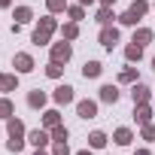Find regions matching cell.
<instances>
[{
	"label": "cell",
	"instance_id": "cell-1",
	"mask_svg": "<svg viewBox=\"0 0 155 155\" xmlns=\"http://www.w3.org/2000/svg\"><path fill=\"white\" fill-rule=\"evenodd\" d=\"M52 31H55V18H52V15L40 18V25H37V31H34V43H37V46H46L49 37H52Z\"/></svg>",
	"mask_w": 155,
	"mask_h": 155
},
{
	"label": "cell",
	"instance_id": "cell-26",
	"mask_svg": "<svg viewBox=\"0 0 155 155\" xmlns=\"http://www.w3.org/2000/svg\"><path fill=\"white\" fill-rule=\"evenodd\" d=\"M0 119H12V104L3 97V101H0Z\"/></svg>",
	"mask_w": 155,
	"mask_h": 155
},
{
	"label": "cell",
	"instance_id": "cell-25",
	"mask_svg": "<svg viewBox=\"0 0 155 155\" xmlns=\"http://www.w3.org/2000/svg\"><path fill=\"white\" fill-rule=\"evenodd\" d=\"M15 85H18L15 76H3V85H0V91H15Z\"/></svg>",
	"mask_w": 155,
	"mask_h": 155
},
{
	"label": "cell",
	"instance_id": "cell-31",
	"mask_svg": "<svg viewBox=\"0 0 155 155\" xmlns=\"http://www.w3.org/2000/svg\"><path fill=\"white\" fill-rule=\"evenodd\" d=\"M82 15H85V9H82V6H70V18H73V21H79Z\"/></svg>",
	"mask_w": 155,
	"mask_h": 155
},
{
	"label": "cell",
	"instance_id": "cell-35",
	"mask_svg": "<svg viewBox=\"0 0 155 155\" xmlns=\"http://www.w3.org/2000/svg\"><path fill=\"white\" fill-rule=\"evenodd\" d=\"M137 155H149V149H137Z\"/></svg>",
	"mask_w": 155,
	"mask_h": 155
},
{
	"label": "cell",
	"instance_id": "cell-4",
	"mask_svg": "<svg viewBox=\"0 0 155 155\" xmlns=\"http://www.w3.org/2000/svg\"><path fill=\"white\" fill-rule=\"evenodd\" d=\"M116 43H119V31L110 28V25H104V31H101V46H104V49H113Z\"/></svg>",
	"mask_w": 155,
	"mask_h": 155
},
{
	"label": "cell",
	"instance_id": "cell-14",
	"mask_svg": "<svg viewBox=\"0 0 155 155\" xmlns=\"http://www.w3.org/2000/svg\"><path fill=\"white\" fill-rule=\"evenodd\" d=\"M128 12H131V15H137V18H143V15L149 12V3H146V0H134Z\"/></svg>",
	"mask_w": 155,
	"mask_h": 155
},
{
	"label": "cell",
	"instance_id": "cell-34",
	"mask_svg": "<svg viewBox=\"0 0 155 155\" xmlns=\"http://www.w3.org/2000/svg\"><path fill=\"white\" fill-rule=\"evenodd\" d=\"M101 3H104V6H113V3H116V0H101Z\"/></svg>",
	"mask_w": 155,
	"mask_h": 155
},
{
	"label": "cell",
	"instance_id": "cell-9",
	"mask_svg": "<svg viewBox=\"0 0 155 155\" xmlns=\"http://www.w3.org/2000/svg\"><path fill=\"white\" fill-rule=\"evenodd\" d=\"M9 140H25V125H21V119H9Z\"/></svg>",
	"mask_w": 155,
	"mask_h": 155
},
{
	"label": "cell",
	"instance_id": "cell-30",
	"mask_svg": "<svg viewBox=\"0 0 155 155\" xmlns=\"http://www.w3.org/2000/svg\"><path fill=\"white\" fill-rule=\"evenodd\" d=\"M119 21H122V25H137L140 18H137V15H131V12H122V15H119Z\"/></svg>",
	"mask_w": 155,
	"mask_h": 155
},
{
	"label": "cell",
	"instance_id": "cell-11",
	"mask_svg": "<svg viewBox=\"0 0 155 155\" xmlns=\"http://www.w3.org/2000/svg\"><path fill=\"white\" fill-rule=\"evenodd\" d=\"M101 101H104V104H116V101H119V88H116V85H104V88H101Z\"/></svg>",
	"mask_w": 155,
	"mask_h": 155
},
{
	"label": "cell",
	"instance_id": "cell-22",
	"mask_svg": "<svg viewBox=\"0 0 155 155\" xmlns=\"http://www.w3.org/2000/svg\"><path fill=\"white\" fill-rule=\"evenodd\" d=\"M61 34H64V40H76L79 28H76V21H70V25H64V28H61Z\"/></svg>",
	"mask_w": 155,
	"mask_h": 155
},
{
	"label": "cell",
	"instance_id": "cell-28",
	"mask_svg": "<svg viewBox=\"0 0 155 155\" xmlns=\"http://www.w3.org/2000/svg\"><path fill=\"white\" fill-rule=\"evenodd\" d=\"M46 76H52V79H58V76H61V64H58V61H52V64L46 67Z\"/></svg>",
	"mask_w": 155,
	"mask_h": 155
},
{
	"label": "cell",
	"instance_id": "cell-32",
	"mask_svg": "<svg viewBox=\"0 0 155 155\" xmlns=\"http://www.w3.org/2000/svg\"><path fill=\"white\" fill-rule=\"evenodd\" d=\"M6 146H9V152H21V146H25V140H9Z\"/></svg>",
	"mask_w": 155,
	"mask_h": 155
},
{
	"label": "cell",
	"instance_id": "cell-10",
	"mask_svg": "<svg viewBox=\"0 0 155 155\" xmlns=\"http://www.w3.org/2000/svg\"><path fill=\"white\" fill-rule=\"evenodd\" d=\"M101 61H85V67H82V76H85V79H97V76H101Z\"/></svg>",
	"mask_w": 155,
	"mask_h": 155
},
{
	"label": "cell",
	"instance_id": "cell-33",
	"mask_svg": "<svg viewBox=\"0 0 155 155\" xmlns=\"http://www.w3.org/2000/svg\"><path fill=\"white\" fill-rule=\"evenodd\" d=\"M143 137H146V140H155V128H152V125H143Z\"/></svg>",
	"mask_w": 155,
	"mask_h": 155
},
{
	"label": "cell",
	"instance_id": "cell-3",
	"mask_svg": "<svg viewBox=\"0 0 155 155\" xmlns=\"http://www.w3.org/2000/svg\"><path fill=\"white\" fill-rule=\"evenodd\" d=\"M12 67H15L18 73H31V70H34V58H31L28 52H18V55L12 58Z\"/></svg>",
	"mask_w": 155,
	"mask_h": 155
},
{
	"label": "cell",
	"instance_id": "cell-17",
	"mask_svg": "<svg viewBox=\"0 0 155 155\" xmlns=\"http://www.w3.org/2000/svg\"><path fill=\"white\" fill-rule=\"evenodd\" d=\"M149 40H152V31H149V28H140V31H134V43H137V46H146Z\"/></svg>",
	"mask_w": 155,
	"mask_h": 155
},
{
	"label": "cell",
	"instance_id": "cell-5",
	"mask_svg": "<svg viewBox=\"0 0 155 155\" xmlns=\"http://www.w3.org/2000/svg\"><path fill=\"white\" fill-rule=\"evenodd\" d=\"M76 113H79V119H94L97 116V104L94 101H79L76 104Z\"/></svg>",
	"mask_w": 155,
	"mask_h": 155
},
{
	"label": "cell",
	"instance_id": "cell-2",
	"mask_svg": "<svg viewBox=\"0 0 155 155\" xmlns=\"http://www.w3.org/2000/svg\"><path fill=\"white\" fill-rule=\"evenodd\" d=\"M70 55H73L70 43H55V46H52V61H58V64H67V61H70Z\"/></svg>",
	"mask_w": 155,
	"mask_h": 155
},
{
	"label": "cell",
	"instance_id": "cell-27",
	"mask_svg": "<svg viewBox=\"0 0 155 155\" xmlns=\"http://www.w3.org/2000/svg\"><path fill=\"white\" fill-rule=\"evenodd\" d=\"M52 155H70V149H67V140H55V149H52Z\"/></svg>",
	"mask_w": 155,
	"mask_h": 155
},
{
	"label": "cell",
	"instance_id": "cell-23",
	"mask_svg": "<svg viewBox=\"0 0 155 155\" xmlns=\"http://www.w3.org/2000/svg\"><path fill=\"white\" fill-rule=\"evenodd\" d=\"M113 18H116V15H113V9H110V6H101V12H97V21H101V25H110Z\"/></svg>",
	"mask_w": 155,
	"mask_h": 155
},
{
	"label": "cell",
	"instance_id": "cell-24",
	"mask_svg": "<svg viewBox=\"0 0 155 155\" xmlns=\"http://www.w3.org/2000/svg\"><path fill=\"white\" fill-rule=\"evenodd\" d=\"M49 134H52V140H67V128H64V125H55V128H49Z\"/></svg>",
	"mask_w": 155,
	"mask_h": 155
},
{
	"label": "cell",
	"instance_id": "cell-36",
	"mask_svg": "<svg viewBox=\"0 0 155 155\" xmlns=\"http://www.w3.org/2000/svg\"><path fill=\"white\" fill-rule=\"evenodd\" d=\"M34 155H49V152H43V149H40V146H37V152H34Z\"/></svg>",
	"mask_w": 155,
	"mask_h": 155
},
{
	"label": "cell",
	"instance_id": "cell-15",
	"mask_svg": "<svg viewBox=\"0 0 155 155\" xmlns=\"http://www.w3.org/2000/svg\"><path fill=\"white\" fill-rule=\"evenodd\" d=\"M43 125H46V131H49V128H55V125H61V116H58V110H49V113H43Z\"/></svg>",
	"mask_w": 155,
	"mask_h": 155
},
{
	"label": "cell",
	"instance_id": "cell-37",
	"mask_svg": "<svg viewBox=\"0 0 155 155\" xmlns=\"http://www.w3.org/2000/svg\"><path fill=\"white\" fill-rule=\"evenodd\" d=\"M9 3H12V0H0V6H9Z\"/></svg>",
	"mask_w": 155,
	"mask_h": 155
},
{
	"label": "cell",
	"instance_id": "cell-21",
	"mask_svg": "<svg viewBox=\"0 0 155 155\" xmlns=\"http://www.w3.org/2000/svg\"><path fill=\"white\" fill-rule=\"evenodd\" d=\"M134 79H137V67H125L119 73V82H134Z\"/></svg>",
	"mask_w": 155,
	"mask_h": 155
},
{
	"label": "cell",
	"instance_id": "cell-19",
	"mask_svg": "<svg viewBox=\"0 0 155 155\" xmlns=\"http://www.w3.org/2000/svg\"><path fill=\"white\" fill-rule=\"evenodd\" d=\"M125 58H128V61H140V58H143V46H137V43L128 46V49H125Z\"/></svg>",
	"mask_w": 155,
	"mask_h": 155
},
{
	"label": "cell",
	"instance_id": "cell-8",
	"mask_svg": "<svg viewBox=\"0 0 155 155\" xmlns=\"http://www.w3.org/2000/svg\"><path fill=\"white\" fill-rule=\"evenodd\" d=\"M134 116H137L140 125H149V122H152V110H149L146 104H134Z\"/></svg>",
	"mask_w": 155,
	"mask_h": 155
},
{
	"label": "cell",
	"instance_id": "cell-16",
	"mask_svg": "<svg viewBox=\"0 0 155 155\" xmlns=\"http://www.w3.org/2000/svg\"><path fill=\"white\" fill-rule=\"evenodd\" d=\"M131 137H134V134H131V128H119V131L113 134V140H116L119 146H128V143H131Z\"/></svg>",
	"mask_w": 155,
	"mask_h": 155
},
{
	"label": "cell",
	"instance_id": "cell-40",
	"mask_svg": "<svg viewBox=\"0 0 155 155\" xmlns=\"http://www.w3.org/2000/svg\"><path fill=\"white\" fill-rule=\"evenodd\" d=\"M0 85H3V73H0Z\"/></svg>",
	"mask_w": 155,
	"mask_h": 155
},
{
	"label": "cell",
	"instance_id": "cell-39",
	"mask_svg": "<svg viewBox=\"0 0 155 155\" xmlns=\"http://www.w3.org/2000/svg\"><path fill=\"white\" fill-rule=\"evenodd\" d=\"M79 3H82V6H85V3H94V0H79Z\"/></svg>",
	"mask_w": 155,
	"mask_h": 155
},
{
	"label": "cell",
	"instance_id": "cell-6",
	"mask_svg": "<svg viewBox=\"0 0 155 155\" xmlns=\"http://www.w3.org/2000/svg\"><path fill=\"white\" fill-rule=\"evenodd\" d=\"M28 140H31L34 146H46V143L52 140V134H49L46 128H37V131H31V134H28Z\"/></svg>",
	"mask_w": 155,
	"mask_h": 155
},
{
	"label": "cell",
	"instance_id": "cell-13",
	"mask_svg": "<svg viewBox=\"0 0 155 155\" xmlns=\"http://www.w3.org/2000/svg\"><path fill=\"white\" fill-rule=\"evenodd\" d=\"M28 107H34V110H40V107H46V94L37 88V91H31L28 94Z\"/></svg>",
	"mask_w": 155,
	"mask_h": 155
},
{
	"label": "cell",
	"instance_id": "cell-38",
	"mask_svg": "<svg viewBox=\"0 0 155 155\" xmlns=\"http://www.w3.org/2000/svg\"><path fill=\"white\" fill-rule=\"evenodd\" d=\"M76 155H91V152H88V149H82V152H76Z\"/></svg>",
	"mask_w": 155,
	"mask_h": 155
},
{
	"label": "cell",
	"instance_id": "cell-20",
	"mask_svg": "<svg viewBox=\"0 0 155 155\" xmlns=\"http://www.w3.org/2000/svg\"><path fill=\"white\" fill-rule=\"evenodd\" d=\"M88 143H91V149H101V146H107V134H104V131H94V134L88 137Z\"/></svg>",
	"mask_w": 155,
	"mask_h": 155
},
{
	"label": "cell",
	"instance_id": "cell-7",
	"mask_svg": "<svg viewBox=\"0 0 155 155\" xmlns=\"http://www.w3.org/2000/svg\"><path fill=\"white\" fill-rule=\"evenodd\" d=\"M55 104H73V88L70 85H58L55 88Z\"/></svg>",
	"mask_w": 155,
	"mask_h": 155
},
{
	"label": "cell",
	"instance_id": "cell-29",
	"mask_svg": "<svg viewBox=\"0 0 155 155\" xmlns=\"http://www.w3.org/2000/svg\"><path fill=\"white\" fill-rule=\"evenodd\" d=\"M46 3H49V12H61L67 6V0H46Z\"/></svg>",
	"mask_w": 155,
	"mask_h": 155
},
{
	"label": "cell",
	"instance_id": "cell-41",
	"mask_svg": "<svg viewBox=\"0 0 155 155\" xmlns=\"http://www.w3.org/2000/svg\"><path fill=\"white\" fill-rule=\"evenodd\" d=\"M152 67H155V58H152Z\"/></svg>",
	"mask_w": 155,
	"mask_h": 155
},
{
	"label": "cell",
	"instance_id": "cell-18",
	"mask_svg": "<svg viewBox=\"0 0 155 155\" xmlns=\"http://www.w3.org/2000/svg\"><path fill=\"white\" fill-rule=\"evenodd\" d=\"M31 18H34V12H31L28 6H18V9H15V25H25V21H31Z\"/></svg>",
	"mask_w": 155,
	"mask_h": 155
},
{
	"label": "cell",
	"instance_id": "cell-12",
	"mask_svg": "<svg viewBox=\"0 0 155 155\" xmlns=\"http://www.w3.org/2000/svg\"><path fill=\"white\" fill-rule=\"evenodd\" d=\"M131 97H134V104H146V101H149V88L137 82V85L131 88Z\"/></svg>",
	"mask_w": 155,
	"mask_h": 155
}]
</instances>
